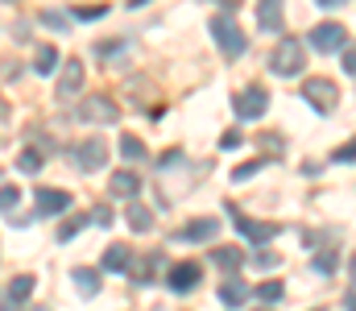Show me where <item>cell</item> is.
Listing matches in <instances>:
<instances>
[{"label":"cell","mask_w":356,"mask_h":311,"mask_svg":"<svg viewBox=\"0 0 356 311\" xmlns=\"http://www.w3.org/2000/svg\"><path fill=\"white\" fill-rule=\"evenodd\" d=\"M211 38H216V46L224 50V58H241V54H245V33H241L232 8H224V13L211 17Z\"/></svg>","instance_id":"cell-1"},{"label":"cell","mask_w":356,"mask_h":311,"mask_svg":"<svg viewBox=\"0 0 356 311\" xmlns=\"http://www.w3.org/2000/svg\"><path fill=\"white\" fill-rule=\"evenodd\" d=\"M302 100L311 104L319 116H327V112L340 104V88H336V79H323V75H315V79H307V83H302Z\"/></svg>","instance_id":"cell-2"},{"label":"cell","mask_w":356,"mask_h":311,"mask_svg":"<svg viewBox=\"0 0 356 311\" xmlns=\"http://www.w3.org/2000/svg\"><path fill=\"white\" fill-rule=\"evenodd\" d=\"M302 67H307V46H302L298 38H282L277 50H273V71L290 79V75H298Z\"/></svg>","instance_id":"cell-3"},{"label":"cell","mask_w":356,"mask_h":311,"mask_svg":"<svg viewBox=\"0 0 356 311\" xmlns=\"http://www.w3.org/2000/svg\"><path fill=\"white\" fill-rule=\"evenodd\" d=\"M311 46H315L319 54H336V50H348V29H344L340 21H319V25L311 29Z\"/></svg>","instance_id":"cell-4"},{"label":"cell","mask_w":356,"mask_h":311,"mask_svg":"<svg viewBox=\"0 0 356 311\" xmlns=\"http://www.w3.org/2000/svg\"><path fill=\"white\" fill-rule=\"evenodd\" d=\"M83 75H88V67L79 63V58H67L63 63V71H58V83H54V96L63 104H71L79 96V88H83Z\"/></svg>","instance_id":"cell-5"},{"label":"cell","mask_w":356,"mask_h":311,"mask_svg":"<svg viewBox=\"0 0 356 311\" xmlns=\"http://www.w3.org/2000/svg\"><path fill=\"white\" fill-rule=\"evenodd\" d=\"M228 216L236 220V228H241V237H249L253 245H266V241H273V237L282 232L277 224H261V220H249L245 212H236V207H232V204H228Z\"/></svg>","instance_id":"cell-6"},{"label":"cell","mask_w":356,"mask_h":311,"mask_svg":"<svg viewBox=\"0 0 356 311\" xmlns=\"http://www.w3.org/2000/svg\"><path fill=\"white\" fill-rule=\"evenodd\" d=\"M269 108V92L261 83H253V88H245L241 96H236V116H245V120H257V116H266Z\"/></svg>","instance_id":"cell-7"},{"label":"cell","mask_w":356,"mask_h":311,"mask_svg":"<svg viewBox=\"0 0 356 311\" xmlns=\"http://www.w3.org/2000/svg\"><path fill=\"white\" fill-rule=\"evenodd\" d=\"M104 162H108V145H104V137H88L79 150H75V166L88 175V170H104Z\"/></svg>","instance_id":"cell-8"},{"label":"cell","mask_w":356,"mask_h":311,"mask_svg":"<svg viewBox=\"0 0 356 311\" xmlns=\"http://www.w3.org/2000/svg\"><path fill=\"white\" fill-rule=\"evenodd\" d=\"M79 116L83 120H95V125H112L120 116V108L108 100V96H88V100L79 104Z\"/></svg>","instance_id":"cell-9"},{"label":"cell","mask_w":356,"mask_h":311,"mask_svg":"<svg viewBox=\"0 0 356 311\" xmlns=\"http://www.w3.org/2000/svg\"><path fill=\"white\" fill-rule=\"evenodd\" d=\"M33 200H38V216H58V212L71 207V196L63 187H38Z\"/></svg>","instance_id":"cell-10"},{"label":"cell","mask_w":356,"mask_h":311,"mask_svg":"<svg viewBox=\"0 0 356 311\" xmlns=\"http://www.w3.org/2000/svg\"><path fill=\"white\" fill-rule=\"evenodd\" d=\"M199 278H203V270L195 262H178V266H170V274H166V287L170 291H195Z\"/></svg>","instance_id":"cell-11"},{"label":"cell","mask_w":356,"mask_h":311,"mask_svg":"<svg viewBox=\"0 0 356 311\" xmlns=\"http://www.w3.org/2000/svg\"><path fill=\"white\" fill-rule=\"evenodd\" d=\"M216 232H220V220H216V216H199V220H191L178 237H182V241H191V245H203V241H211Z\"/></svg>","instance_id":"cell-12"},{"label":"cell","mask_w":356,"mask_h":311,"mask_svg":"<svg viewBox=\"0 0 356 311\" xmlns=\"http://www.w3.org/2000/svg\"><path fill=\"white\" fill-rule=\"evenodd\" d=\"M137 191H141V175H137V170H116V175H112V196L133 200Z\"/></svg>","instance_id":"cell-13"},{"label":"cell","mask_w":356,"mask_h":311,"mask_svg":"<svg viewBox=\"0 0 356 311\" xmlns=\"http://www.w3.org/2000/svg\"><path fill=\"white\" fill-rule=\"evenodd\" d=\"M129 262H133L129 245H108V249H104V270H108V274H124Z\"/></svg>","instance_id":"cell-14"},{"label":"cell","mask_w":356,"mask_h":311,"mask_svg":"<svg viewBox=\"0 0 356 311\" xmlns=\"http://www.w3.org/2000/svg\"><path fill=\"white\" fill-rule=\"evenodd\" d=\"M211 266H220V270H241V266H245V249L220 245V249H211Z\"/></svg>","instance_id":"cell-15"},{"label":"cell","mask_w":356,"mask_h":311,"mask_svg":"<svg viewBox=\"0 0 356 311\" xmlns=\"http://www.w3.org/2000/svg\"><path fill=\"white\" fill-rule=\"evenodd\" d=\"M249 295H253V291H249V287H245V282H241V278H228V282H224V287H220V299H224V303H228V308H241V303H245V299H249Z\"/></svg>","instance_id":"cell-16"},{"label":"cell","mask_w":356,"mask_h":311,"mask_svg":"<svg viewBox=\"0 0 356 311\" xmlns=\"http://www.w3.org/2000/svg\"><path fill=\"white\" fill-rule=\"evenodd\" d=\"M257 21H261V29H266V33H277V29H282V8H277L273 0L257 4Z\"/></svg>","instance_id":"cell-17"},{"label":"cell","mask_w":356,"mask_h":311,"mask_svg":"<svg viewBox=\"0 0 356 311\" xmlns=\"http://www.w3.org/2000/svg\"><path fill=\"white\" fill-rule=\"evenodd\" d=\"M129 228L133 232H149L154 228V212L145 204H129Z\"/></svg>","instance_id":"cell-18"},{"label":"cell","mask_w":356,"mask_h":311,"mask_svg":"<svg viewBox=\"0 0 356 311\" xmlns=\"http://www.w3.org/2000/svg\"><path fill=\"white\" fill-rule=\"evenodd\" d=\"M13 303H25L29 295H33V274H17L13 282H8V291H4Z\"/></svg>","instance_id":"cell-19"},{"label":"cell","mask_w":356,"mask_h":311,"mask_svg":"<svg viewBox=\"0 0 356 311\" xmlns=\"http://www.w3.org/2000/svg\"><path fill=\"white\" fill-rule=\"evenodd\" d=\"M33 67H38V75H50L54 67H58V50L46 42V46H38V54H33Z\"/></svg>","instance_id":"cell-20"},{"label":"cell","mask_w":356,"mask_h":311,"mask_svg":"<svg viewBox=\"0 0 356 311\" xmlns=\"http://www.w3.org/2000/svg\"><path fill=\"white\" fill-rule=\"evenodd\" d=\"M75 287H79V295H95V291H99V274H95V270H88V266H79V270H75Z\"/></svg>","instance_id":"cell-21"},{"label":"cell","mask_w":356,"mask_h":311,"mask_svg":"<svg viewBox=\"0 0 356 311\" xmlns=\"http://www.w3.org/2000/svg\"><path fill=\"white\" fill-rule=\"evenodd\" d=\"M17 204H21V187H17V183H4V187H0V212L13 216Z\"/></svg>","instance_id":"cell-22"},{"label":"cell","mask_w":356,"mask_h":311,"mask_svg":"<svg viewBox=\"0 0 356 311\" xmlns=\"http://www.w3.org/2000/svg\"><path fill=\"white\" fill-rule=\"evenodd\" d=\"M120 154L129 158V162H137V158H145V145H141V137H120Z\"/></svg>","instance_id":"cell-23"},{"label":"cell","mask_w":356,"mask_h":311,"mask_svg":"<svg viewBox=\"0 0 356 311\" xmlns=\"http://www.w3.org/2000/svg\"><path fill=\"white\" fill-rule=\"evenodd\" d=\"M282 291H286V287H282L277 278H269V282H261L253 295H257V299H266V303H277V299H282Z\"/></svg>","instance_id":"cell-24"},{"label":"cell","mask_w":356,"mask_h":311,"mask_svg":"<svg viewBox=\"0 0 356 311\" xmlns=\"http://www.w3.org/2000/svg\"><path fill=\"white\" fill-rule=\"evenodd\" d=\"M17 170H25V175H38V170H42V154H38V150H25V154L17 158Z\"/></svg>","instance_id":"cell-25"},{"label":"cell","mask_w":356,"mask_h":311,"mask_svg":"<svg viewBox=\"0 0 356 311\" xmlns=\"http://www.w3.org/2000/svg\"><path fill=\"white\" fill-rule=\"evenodd\" d=\"M83 224H88V216H67V220L58 224V241H71V237H75Z\"/></svg>","instance_id":"cell-26"},{"label":"cell","mask_w":356,"mask_h":311,"mask_svg":"<svg viewBox=\"0 0 356 311\" xmlns=\"http://www.w3.org/2000/svg\"><path fill=\"white\" fill-rule=\"evenodd\" d=\"M261 166H266V162H245V166H236V170H232V183H245V179H253Z\"/></svg>","instance_id":"cell-27"},{"label":"cell","mask_w":356,"mask_h":311,"mask_svg":"<svg viewBox=\"0 0 356 311\" xmlns=\"http://www.w3.org/2000/svg\"><path fill=\"white\" fill-rule=\"evenodd\" d=\"M95 17H104V4H88V8L75 4V21H95Z\"/></svg>","instance_id":"cell-28"},{"label":"cell","mask_w":356,"mask_h":311,"mask_svg":"<svg viewBox=\"0 0 356 311\" xmlns=\"http://www.w3.org/2000/svg\"><path fill=\"white\" fill-rule=\"evenodd\" d=\"M315 270H319V274H332V270H336V253H319V257H315Z\"/></svg>","instance_id":"cell-29"},{"label":"cell","mask_w":356,"mask_h":311,"mask_svg":"<svg viewBox=\"0 0 356 311\" xmlns=\"http://www.w3.org/2000/svg\"><path fill=\"white\" fill-rule=\"evenodd\" d=\"M336 162H356V141H348V145H340L336 154H332Z\"/></svg>","instance_id":"cell-30"},{"label":"cell","mask_w":356,"mask_h":311,"mask_svg":"<svg viewBox=\"0 0 356 311\" xmlns=\"http://www.w3.org/2000/svg\"><path fill=\"white\" fill-rule=\"evenodd\" d=\"M241 141H245V137H241V133H236V129H228V133H224V137H220V145H224V150H236V145H241Z\"/></svg>","instance_id":"cell-31"},{"label":"cell","mask_w":356,"mask_h":311,"mask_svg":"<svg viewBox=\"0 0 356 311\" xmlns=\"http://www.w3.org/2000/svg\"><path fill=\"white\" fill-rule=\"evenodd\" d=\"M46 25H50V29H63V25H67V17H63V13H46Z\"/></svg>","instance_id":"cell-32"},{"label":"cell","mask_w":356,"mask_h":311,"mask_svg":"<svg viewBox=\"0 0 356 311\" xmlns=\"http://www.w3.org/2000/svg\"><path fill=\"white\" fill-rule=\"evenodd\" d=\"M344 71L356 75V46H353V50H344Z\"/></svg>","instance_id":"cell-33"},{"label":"cell","mask_w":356,"mask_h":311,"mask_svg":"<svg viewBox=\"0 0 356 311\" xmlns=\"http://www.w3.org/2000/svg\"><path fill=\"white\" fill-rule=\"evenodd\" d=\"M0 311H21V303H13V299H8V295L0 291Z\"/></svg>","instance_id":"cell-34"},{"label":"cell","mask_w":356,"mask_h":311,"mask_svg":"<svg viewBox=\"0 0 356 311\" xmlns=\"http://www.w3.org/2000/svg\"><path fill=\"white\" fill-rule=\"evenodd\" d=\"M95 224H112V212L108 207H95Z\"/></svg>","instance_id":"cell-35"},{"label":"cell","mask_w":356,"mask_h":311,"mask_svg":"<svg viewBox=\"0 0 356 311\" xmlns=\"http://www.w3.org/2000/svg\"><path fill=\"white\" fill-rule=\"evenodd\" d=\"M344 303H348V311H356V295H348V299H344Z\"/></svg>","instance_id":"cell-36"},{"label":"cell","mask_w":356,"mask_h":311,"mask_svg":"<svg viewBox=\"0 0 356 311\" xmlns=\"http://www.w3.org/2000/svg\"><path fill=\"white\" fill-rule=\"evenodd\" d=\"M348 274H353V278H356V253H353V262H348Z\"/></svg>","instance_id":"cell-37"},{"label":"cell","mask_w":356,"mask_h":311,"mask_svg":"<svg viewBox=\"0 0 356 311\" xmlns=\"http://www.w3.org/2000/svg\"><path fill=\"white\" fill-rule=\"evenodd\" d=\"M33 311H46V308H33Z\"/></svg>","instance_id":"cell-38"}]
</instances>
